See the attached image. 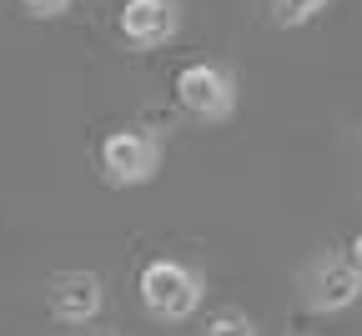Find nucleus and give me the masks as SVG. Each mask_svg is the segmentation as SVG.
Segmentation results:
<instances>
[{
	"mask_svg": "<svg viewBox=\"0 0 362 336\" xmlns=\"http://www.w3.org/2000/svg\"><path fill=\"white\" fill-rule=\"evenodd\" d=\"M202 296H206V281L197 266L176 261V256H151L141 271H136V301L151 321H192L202 311Z\"/></svg>",
	"mask_w": 362,
	"mask_h": 336,
	"instance_id": "1",
	"label": "nucleus"
},
{
	"mask_svg": "<svg viewBox=\"0 0 362 336\" xmlns=\"http://www.w3.org/2000/svg\"><path fill=\"white\" fill-rule=\"evenodd\" d=\"M96 171L116 191L156 181V171H161V140H156V131H146V126H116V131H106L96 140Z\"/></svg>",
	"mask_w": 362,
	"mask_h": 336,
	"instance_id": "2",
	"label": "nucleus"
},
{
	"mask_svg": "<svg viewBox=\"0 0 362 336\" xmlns=\"http://www.w3.org/2000/svg\"><path fill=\"white\" fill-rule=\"evenodd\" d=\"M171 90H176V106L187 116H197V121H206V126H221V121L237 116V76L226 66H216V61L181 66Z\"/></svg>",
	"mask_w": 362,
	"mask_h": 336,
	"instance_id": "3",
	"label": "nucleus"
},
{
	"mask_svg": "<svg viewBox=\"0 0 362 336\" xmlns=\"http://www.w3.org/2000/svg\"><path fill=\"white\" fill-rule=\"evenodd\" d=\"M302 296H307V306L317 311V316H337V311H347V306H357V296H362V276H357V266L347 261V256H317L307 271H302Z\"/></svg>",
	"mask_w": 362,
	"mask_h": 336,
	"instance_id": "4",
	"label": "nucleus"
},
{
	"mask_svg": "<svg viewBox=\"0 0 362 336\" xmlns=\"http://www.w3.org/2000/svg\"><path fill=\"white\" fill-rule=\"evenodd\" d=\"M116 30L131 51H156V45L176 40L181 30V6L176 0H121Z\"/></svg>",
	"mask_w": 362,
	"mask_h": 336,
	"instance_id": "5",
	"label": "nucleus"
},
{
	"mask_svg": "<svg viewBox=\"0 0 362 336\" xmlns=\"http://www.w3.org/2000/svg\"><path fill=\"white\" fill-rule=\"evenodd\" d=\"M45 306H51V316L66 321V326H86V321L101 316L106 286H101L96 271H61L51 281V292H45Z\"/></svg>",
	"mask_w": 362,
	"mask_h": 336,
	"instance_id": "6",
	"label": "nucleus"
},
{
	"mask_svg": "<svg viewBox=\"0 0 362 336\" xmlns=\"http://www.w3.org/2000/svg\"><path fill=\"white\" fill-rule=\"evenodd\" d=\"M327 6L332 0H272V20H277L282 30H297V25H312Z\"/></svg>",
	"mask_w": 362,
	"mask_h": 336,
	"instance_id": "7",
	"label": "nucleus"
},
{
	"mask_svg": "<svg viewBox=\"0 0 362 336\" xmlns=\"http://www.w3.org/2000/svg\"><path fill=\"white\" fill-rule=\"evenodd\" d=\"M206 336H257V321L247 311H216L206 321Z\"/></svg>",
	"mask_w": 362,
	"mask_h": 336,
	"instance_id": "8",
	"label": "nucleus"
},
{
	"mask_svg": "<svg viewBox=\"0 0 362 336\" xmlns=\"http://www.w3.org/2000/svg\"><path fill=\"white\" fill-rule=\"evenodd\" d=\"M71 6H76V0H21V11H25L30 20H61Z\"/></svg>",
	"mask_w": 362,
	"mask_h": 336,
	"instance_id": "9",
	"label": "nucleus"
},
{
	"mask_svg": "<svg viewBox=\"0 0 362 336\" xmlns=\"http://www.w3.org/2000/svg\"><path fill=\"white\" fill-rule=\"evenodd\" d=\"M347 261H352V266H357V276H362V231L352 236V246H347Z\"/></svg>",
	"mask_w": 362,
	"mask_h": 336,
	"instance_id": "10",
	"label": "nucleus"
},
{
	"mask_svg": "<svg viewBox=\"0 0 362 336\" xmlns=\"http://www.w3.org/2000/svg\"><path fill=\"white\" fill-rule=\"evenodd\" d=\"M90 336H111V331H90Z\"/></svg>",
	"mask_w": 362,
	"mask_h": 336,
	"instance_id": "11",
	"label": "nucleus"
}]
</instances>
